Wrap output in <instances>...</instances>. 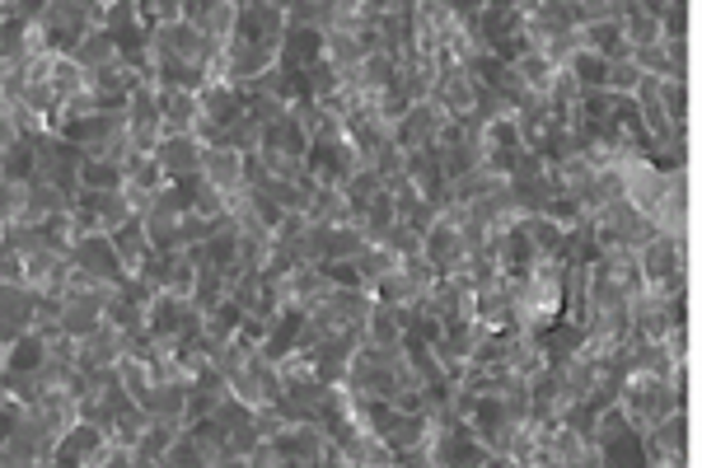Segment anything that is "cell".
Instances as JSON below:
<instances>
[{
	"instance_id": "1",
	"label": "cell",
	"mask_w": 702,
	"mask_h": 468,
	"mask_svg": "<svg viewBox=\"0 0 702 468\" xmlns=\"http://www.w3.org/2000/svg\"><path fill=\"white\" fill-rule=\"evenodd\" d=\"M619 408L637 431H646L651 421H661L670 412H689V385L661 380V375H627L619 385Z\"/></svg>"
},
{
	"instance_id": "2",
	"label": "cell",
	"mask_w": 702,
	"mask_h": 468,
	"mask_svg": "<svg viewBox=\"0 0 702 468\" xmlns=\"http://www.w3.org/2000/svg\"><path fill=\"white\" fill-rule=\"evenodd\" d=\"M29 183H52V188H61L76 202V192H80V150L66 137H57V131L33 137V173H29Z\"/></svg>"
},
{
	"instance_id": "3",
	"label": "cell",
	"mask_w": 702,
	"mask_h": 468,
	"mask_svg": "<svg viewBox=\"0 0 702 468\" xmlns=\"http://www.w3.org/2000/svg\"><path fill=\"white\" fill-rule=\"evenodd\" d=\"M432 286H436L432 267H426L422 258H403L398 267H389V272L370 286V296L384 300V305H422L426 296H432Z\"/></svg>"
},
{
	"instance_id": "4",
	"label": "cell",
	"mask_w": 702,
	"mask_h": 468,
	"mask_svg": "<svg viewBox=\"0 0 702 468\" xmlns=\"http://www.w3.org/2000/svg\"><path fill=\"white\" fill-rule=\"evenodd\" d=\"M38 29L48 33V48H52V52H71L76 42H80L89 29H99V24L89 19V10L80 6V0H42Z\"/></svg>"
},
{
	"instance_id": "5",
	"label": "cell",
	"mask_w": 702,
	"mask_h": 468,
	"mask_svg": "<svg viewBox=\"0 0 702 468\" xmlns=\"http://www.w3.org/2000/svg\"><path fill=\"white\" fill-rule=\"evenodd\" d=\"M642 464H689V412H670L642 431Z\"/></svg>"
},
{
	"instance_id": "6",
	"label": "cell",
	"mask_w": 702,
	"mask_h": 468,
	"mask_svg": "<svg viewBox=\"0 0 702 468\" xmlns=\"http://www.w3.org/2000/svg\"><path fill=\"white\" fill-rule=\"evenodd\" d=\"M422 262L432 267L436 277L464 272V267H468V243H464L459 226H455L449 216H436V226L422 235Z\"/></svg>"
},
{
	"instance_id": "7",
	"label": "cell",
	"mask_w": 702,
	"mask_h": 468,
	"mask_svg": "<svg viewBox=\"0 0 702 468\" xmlns=\"http://www.w3.org/2000/svg\"><path fill=\"white\" fill-rule=\"evenodd\" d=\"M637 267H642V281H646V286L689 272V239H684V235L655 230V235L642 243V249H637Z\"/></svg>"
},
{
	"instance_id": "8",
	"label": "cell",
	"mask_w": 702,
	"mask_h": 468,
	"mask_svg": "<svg viewBox=\"0 0 702 468\" xmlns=\"http://www.w3.org/2000/svg\"><path fill=\"white\" fill-rule=\"evenodd\" d=\"M71 262L76 267H85L89 277H99V281H108V286H118V281H127L131 272L122 267V258H118V249H112V239H108V230H95V235H80L71 249Z\"/></svg>"
},
{
	"instance_id": "9",
	"label": "cell",
	"mask_w": 702,
	"mask_h": 468,
	"mask_svg": "<svg viewBox=\"0 0 702 468\" xmlns=\"http://www.w3.org/2000/svg\"><path fill=\"white\" fill-rule=\"evenodd\" d=\"M108 431L99 427V421L89 417H76L71 427H66L57 436V450H52V464H80V468H95L99 464V450H103Z\"/></svg>"
},
{
	"instance_id": "10",
	"label": "cell",
	"mask_w": 702,
	"mask_h": 468,
	"mask_svg": "<svg viewBox=\"0 0 702 468\" xmlns=\"http://www.w3.org/2000/svg\"><path fill=\"white\" fill-rule=\"evenodd\" d=\"M441 127H445V113L432 103V99H417L407 113L394 122V146L398 150H426L441 141Z\"/></svg>"
},
{
	"instance_id": "11",
	"label": "cell",
	"mask_w": 702,
	"mask_h": 468,
	"mask_svg": "<svg viewBox=\"0 0 702 468\" xmlns=\"http://www.w3.org/2000/svg\"><path fill=\"white\" fill-rule=\"evenodd\" d=\"M281 33H286V14L271 6V0H244V6H239V14H235V38L263 42V48L277 52V48H281Z\"/></svg>"
},
{
	"instance_id": "12",
	"label": "cell",
	"mask_w": 702,
	"mask_h": 468,
	"mask_svg": "<svg viewBox=\"0 0 702 468\" xmlns=\"http://www.w3.org/2000/svg\"><path fill=\"white\" fill-rule=\"evenodd\" d=\"M150 155H155V165H160L165 178H192L201 169V141L192 131H165Z\"/></svg>"
},
{
	"instance_id": "13",
	"label": "cell",
	"mask_w": 702,
	"mask_h": 468,
	"mask_svg": "<svg viewBox=\"0 0 702 468\" xmlns=\"http://www.w3.org/2000/svg\"><path fill=\"white\" fill-rule=\"evenodd\" d=\"M244 108H248V94H244L239 84H230V80H207V84L197 89V113L207 118V122H216L220 131L230 127V122H239Z\"/></svg>"
},
{
	"instance_id": "14",
	"label": "cell",
	"mask_w": 702,
	"mask_h": 468,
	"mask_svg": "<svg viewBox=\"0 0 702 468\" xmlns=\"http://www.w3.org/2000/svg\"><path fill=\"white\" fill-rule=\"evenodd\" d=\"M188 389H192L188 375H155V385H150V394L141 398V408H146L150 417H160V421H178V427H184Z\"/></svg>"
},
{
	"instance_id": "15",
	"label": "cell",
	"mask_w": 702,
	"mask_h": 468,
	"mask_svg": "<svg viewBox=\"0 0 702 468\" xmlns=\"http://www.w3.org/2000/svg\"><path fill=\"white\" fill-rule=\"evenodd\" d=\"M201 178H207L211 188H220L225 197L248 188V178H244V155L230 150V146H201Z\"/></svg>"
},
{
	"instance_id": "16",
	"label": "cell",
	"mask_w": 702,
	"mask_h": 468,
	"mask_svg": "<svg viewBox=\"0 0 702 468\" xmlns=\"http://www.w3.org/2000/svg\"><path fill=\"white\" fill-rule=\"evenodd\" d=\"M319 57H324V29L286 24L281 48H277V66H286V71H305V66H314Z\"/></svg>"
},
{
	"instance_id": "17",
	"label": "cell",
	"mask_w": 702,
	"mask_h": 468,
	"mask_svg": "<svg viewBox=\"0 0 702 468\" xmlns=\"http://www.w3.org/2000/svg\"><path fill=\"white\" fill-rule=\"evenodd\" d=\"M538 249H534V239L525 230V220H515V226H506L502 235H496V267H502L506 277H525L530 267H534Z\"/></svg>"
},
{
	"instance_id": "18",
	"label": "cell",
	"mask_w": 702,
	"mask_h": 468,
	"mask_svg": "<svg viewBox=\"0 0 702 468\" xmlns=\"http://www.w3.org/2000/svg\"><path fill=\"white\" fill-rule=\"evenodd\" d=\"M122 356V332L112 323H99L89 338L76 342V370H95V366H118Z\"/></svg>"
},
{
	"instance_id": "19",
	"label": "cell",
	"mask_w": 702,
	"mask_h": 468,
	"mask_svg": "<svg viewBox=\"0 0 702 468\" xmlns=\"http://www.w3.org/2000/svg\"><path fill=\"white\" fill-rule=\"evenodd\" d=\"M576 38H581V48L600 52L604 61H619V57L632 52L627 38H623V19H585V24L576 29Z\"/></svg>"
},
{
	"instance_id": "20",
	"label": "cell",
	"mask_w": 702,
	"mask_h": 468,
	"mask_svg": "<svg viewBox=\"0 0 702 468\" xmlns=\"http://www.w3.org/2000/svg\"><path fill=\"white\" fill-rule=\"evenodd\" d=\"M155 99H160V131H192L197 122V89H160L155 84Z\"/></svg>"
},
{
	"instance_id": "21",
	"label": "cell",
	"mask_w": 702,
	"mask_h": 468,
	"mask_svg": "<svg viewBox=\"0 0 702 468\" xmlns=\"http://www.w3.org/2000/svg\"><path fill=\"white\" fill-rule=\"evenodd\" d=\"M76 202L95 207V211H99V220H103V230H118L122 220H131V216H136V211H131L127 188H80V192H76Z\"/></svg>"
},
{
	"instance_id": "22",
	"label": "cell",
	"mask_w": 702,
	"mask_h": 468,
	"mask_svg": "<svg viewBox=\"0 0 702 468\" xmlns=\"http://www.w3.org/2000/svg\"><path fill=\"white\" fill-rule=\"evenodd\" d=\"M305 220L309 226H347L352 220V207H347V197L343 188H333V183H319L309 192V202H305Z\"/></svg>"
},
{
	"instance_id": "23",
	"label": "cell",
	"mask_w": 702,
	"mask_h": 468,
	"mask_svg": "<svg viewBox=\"0 0 702 468\" xmlns=\"http://www.w3.org/2000/svg\"><path fill=\"white\" fill-rule=\"evenodd\" d=\"M108 239H112V249H118L127 272H136V267L150 258V235H146V220L141 216H131V220H122L118 230H108Z\"/></svg>"
},
{
	"instance_id": "24",
	"label": "cell",
	"mask_w": 702,
	"mask_h": 468,
	"mask_svg": "<svg viewBox=\"0 0 702 468\" xmlns=\"http://www.w3.org/2000/svg\"><path fill=\"white\" fill-rule=\"evenodd\" d=\"M178 431H184V427H178V421H160V417H150V421H146V431L131 440V450H136V468H146V464H160Z\"/></svg>"
},
{
	"instance_id": "25",
	"label": "cell",
	"mask_w": 702,
	"mask_h": 468,
	"mask_svg": "<svg viewBox=\"0 0 702 468\" xmlns=\"http://www.w3.org/2000/svg\"><path fill=\"white\" fill-rule=\"evenodd\" d=\"M66 57H71L76 66H85V71H99V66H108V61H118L122 52H118V42H112V33L99 24V29H89L80 42H76V48L71 52H66Z\"/></svg>"
},
{
	"instance_id": "26",
	"label": "cell",
	"mask_w": 702,
	"mask_h": 468,
	"mask_svg": "<svg viewBox=\"0 0 702 468\" xmlns=\"http://www.w3.org/2000/svg\"><path fill=\"white\" fill-rule=\"evenodd\" d=\"M360 342H379V347H394L403 342V319H398V305H384L375 300L366 323H360Z\"/></svg>"
},
{
	"instance_id": "27",
	"label": "cell",
	"mask_w": 702,
	"mask_h": 468,
	"mask_svg": "<svg viewBox=\"0 0 702 468\" xmlns=\"http://www.w3.org/2000/svg\"><path fill=\"white\" fill-rule=\"evenodd\" d=\"M263 146H271V150H286V155H305L309 150V131L296 122V113H286L277 118V122H267L263 127Z\"/></svg>"
},
{
	"instance_id": "28",
	"label": "cell",
	"mask_w": 702,
	"mask_h": 468,
	"mask_svg": "<svg viewBox=\"0 0 702 468\" xmlns=\"http://www.w3.org/2000/svg\"><path fill=\"white\" fill-rule=\"evenodd\" d=\"M511 71H515L520 80H525V89H534V94H548V84H553V76L562 71V66H553L538 48H530L525 57H515V61H511Z\"/></svg>"
},
{
	"instance_id": "29",
	"label": "cell",
	"mask_w": 702,
	"mask_h": 468,
	"mask_svg": "<svg viewBox=\"0 0 702 468\" xmlns=\"http://www.w3.org/2000/svg\"><path fill=\"white\" fill-rule=\"evenodd\" d=\"M42 356H48V342H42V332L38 328H29L19 342H10L6 347V361H0V370H38L42 366Z\"/></svg>"
},
{
	"instance_id": "30",
	"label": "cell",
	"mask_w": 702,
	"mask_h": 468,
	"mask_svg": "<svg viewBox=\"0 0 702 468\" xmlns=\"http://www.w3.org/2000/svg\"><path fill=\"white\" fill-rule=\"evenodd\" d=\"M165 468H201V464H211V455H207V445L197 440V431L192 427H184L174 436V445L165 450V459H160Z\"/></svg>"
},
{
	"instance_id": "31",
	"label": "cell",
	"mask_w": 702,
	"mask_h": 468,
	"mask_svg": "<svg viewBox=\"0 0 702 468\" xmlns=\"http://www.w3.org/2000/svg\"><path fill=\"white\" fill-rule=\"evenodd\" d=\"M384 192V183H379V173L370 169V165H360L352 178H347V183H343V197H347V207H352V220L360 216V211H366L370 202H375V197Z\"/></svg>"
},
{
	"instance_id": "32",
	"label": "cell",
	"mask_w": 702,
	"mask_h": 468,
	"mask_svg": "<svg viewBox=\"0 0 702 468\" xmlns=\"http://www.w3.org/2000/svg\"><path fill=\"white\" fill-rule=\"evenodd\" d=\"M118 380H122V389L136 398V404H141V398L150 394V385H155V370H150L146 356L122 351V356H118Z\"/></svg>"
},
{
	"instance_id": "33",
	"label": "cell",
	"mask_w": 702,
	"mask_h": 468,
	"mask_svg": "<svg viewBox=\"0 0 702 468\" xmlns=\"http://www.w3.org/2000/svg\"><path fill=\"white\" fill-rule=\"evenodd\" d=\"M520 220H525V230H530V239H534L538 258H557V253H562V226H557L553 216L534 211V216H520Z\"/></svg>"
},
{
	"instance_id": "34",
	"label": "cell",
	"mask_w": 702,
	"mask_h": 468,
	"mask_svg": "<svg viewBox=\"0 0 702 468\" xmlns=\"http://www.w3.org/2000/svg\"><path fill=\"white\" fill-rule=\"evenodd\" d=\"M567 71L576 76V84H581V89H604V71H609V61H604L600 52H591V48H576V52L567 57Z\"/></svg>"
},
{
	"instance_id": "35",
	"label": "cell",
	"mask_w": 702,
	"mask_h": 468,
	"mask_svg": "<svg viewBox=\"0 0 702 468\" xmlns=\"http://www.w3.org/2000/svg\"><path fill=\"white\" fill-rule=\"evenodd\" d=\"M80 188H122V165L118 160H89V155H80Z\"/></svg>"
},
{
	"instance_id": "36",
	"label": "cell",
	"mask_w": 702,
	"mask_h": 468,
	"mask_svg": "<svg viewBox=\"0 0 702 468\" xmlns=\"http://www.w3.org/2000/svg\"><path fill=\"white\" fill-rule=\"evenodd\" d=\"M225 146L239 150V155H258L263 150V122H254V118L244 113L239 122L225 127Z\"/></svg>"
},
{
	"instance_id": "37",
	"label": "cell",
	"mask_w": 702,
	"mask_h": 468,
	"mask_svg": "<svg viewBox=\"0 0 702 468\" xmlns=\"http://www.w3.org/2000/svg\"><path fill=\"white\" fill-rule=\"evenodd\" d=\"M637 80H642V71H637V61H632V57L609 61V71H604V89H609V94H632Z\"/></svg>"
},
{
	"instance_id": "38",
	"label": "cell",
	"mask_w": 702,
	"mask_h": 468,
	"mask_svg": "<svg viewBox=\"0 0 702 468\" xmlns=\"http://www.w3.org/2000/svg\"><path fill=\"white\" fill-rule=\"evenodd\" d=\"M0 173L24 183V178L33 173V141H14L10 150H0Z\"/></svg>"
},
{
	"instance_id": "39",
	"label": "cell",
	"mask_w": 702,
	"mask_h": 468,
	"mask_svg": "<svg viewBox=\"0 0 702 468\" xmlns=\"http://www.w3.org/2000/svg\"><path fill=\"white\" fill-rule=\"evenodd\" d=\"M661 103H665V113H670L674 122H689V80L665 76V80H661Z\"/></svg>"
},
{
	"instance_id": "40",
	"label": "cell",
	"mask_w": 702,
	"mask_h": 468,
	"mask_svg": "<svg viewBox=\"0 0 702 468\" xmlns=\"http://www.w3.org/2000/svg\"><path fill=\"white\" fill-rule=\"evenodd\" d=\"M379 243H384L389 253H398V258H422V235H417V230H407L403 220H394L389 235H384Z\"/></svg>"
},
{
	"instance_id": "41",
	"label": "cell",
	"mask_w": 702,
	"mask_h": 468,
	"mask_svg": "<svg viewBox=\"0 0 702 468\" xmlns=\"http://www.w3.org/2000/svg\"><path fill=\"white\" fill-rule=\"evenodd\" d=\"M192 211H201V216H220L225 211V192L211 188L201 173H192Z\"/></svg>"
},
{
	"instance_id": "42",
	"label": "cell",
	"mask_w": 702,
	"mask_h": 468,
	"mask_svg": "<svg viewBox=\"0 0 702 468\" xmlns=\"http://www.w3.org/2000/svg\"><path fill=\"white\" fill-rule=\"evenodd\" d=\"M0 243H6V216H0Z\"/></svg>"
},
{
	"instance_id": "43",
	"label": "cell",
	"mask_w": 702,
	"mask_h": 468,
	"mask_svg": "<svg viewBox=\"0 0 702 468\" xmlns=\"http://www.w3.org/2000/svg\"><path fill=\"white\" fill-rule=\"evenodd\" d=\"M0 361H6V342H0Z\"/></svg>"
}]
</instances>
